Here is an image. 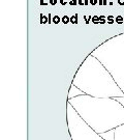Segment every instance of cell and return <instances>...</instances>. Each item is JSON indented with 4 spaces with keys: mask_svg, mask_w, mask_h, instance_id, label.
Wrapping results in <instances>:
<instances>
[{
    "mask_svg": "<svg viewBox=\"0 0 124 140\" xmlns=\"http://www.w3.org/2000/svg\"><path fill=\"white\" fill-rule=\"evenodd\" d=\"M39 22H40V24H41V25H44V24H47V23H49V18L41 14V15H40V20H39Z\"/></svg>",
    "mask_w": 124,
    "mask_h": 140,
    "instance_id": "obj_1",
    "label": "cell"
},
{
    "mask_svg": "<svg viewBox=\"0 0 124 140\" xmlns=\"http://www.w3.org/2000/svg\"><path fill=\"white\" fill-rule=\"evenodd\" d=\"M70 23L74 25H77L79 23V20H78V15L75 14V15H74L72 17H70Z\"/></svg>",
    "mask_w": 124,
    "mask_h": 140,
    "instance_id": "obj_2",
    "label": "cell"
},
{
    "mask_svg": "<svg viewBox=\"0 0 124 140\" xmlns=\"http://www.w3.org/2000/svg\"><path fill=\"white\" fill-rule=\"evenodd\" d=\"M115 22L117 23V24H124V18H123V16H117L116 17V19H115Z\"/></svg>",
    "mask_w": 124,
    "mask_h": 140,
    "instance_id": "obj_3",
    "label": "cell"
},
{
    "mask_svg": "<svg viewBox=\"0 0 124 140\" xmlns=\"http://www.w3.org/2000/svg\"><path fill=\"white\" fill-rule=\"evenodd\" d=\"M61 21H62V19H60V17H58V16H54V17H53V23H54V24L58 25Z\"/></svg>",
    "mask_w": 124,
    "mask_h": 140,
    "instance_id": "obj_4",
    "label": "cell"
},
{
    "mask_svg": "<svg viewBox=\"0 0 124 140\" xmlns=\"http://www.w3.org/2000/svg\"><path fill=\"white\" fill-rule=\"evenodd\" d=\"M70 22V17H67V16H63L62 17V23L63 24H68V23Z\"/></svg>",
    "mask_w": 124,
    "mask_h": 140,
    "instance_id": "obj_5",
    "label": "cell"
},
{
    "mask_svg": "<svg viewBox=\"0 0 124 140\" xmlns=\"http://www.w3.org/2000/svg\"><path fill=\"white\" fill-rule=\"evenodd\" d=\"M106 23L108 24H114L115 23V19L113 16H108V19H106Z\"/></svg>",
    "mask_w": 124,
    "mask_h": 140,
    "instance_id": "obj_6",
    "label": "cell"
},
{
    "mask_svg": "<svg viewBox=\"0 0 124 140\" xmlns=\"http://www.w3.org/2000/svg\"><path fill=\"white\" fill-rule=\"evenodd\" d=\"M92 23H94V24H96L98 25L99 24V17L98 16H94V17H92Z\"/></svg>",
    "mask_w": 124,
    "mask_h": 140,
    "instance_id": "obj_7",
    "label": "cell"
},
{
    "mask_svg": "<svg viewBox=\"0 0 124 140\" xmlns=\"http://www.w3.org/2000/svg\"><path fill=\"white\" fill-rule=\"evenodd\" d=\"M106 20L105 16H99V24H106Z\"/></svg>",
    "mask_w": 124,
    "mask_h": 140,
    "instance_id": "obj_8",
    "label": "cell"
},
{
    "mask_svg": "<svg viewBox=\"0 0 124 140\" xmlns=\"http://www.w3.org/2000/svg\"><path fill=\"white\" fill-rule=\"evenodd\" d=\"M68 4L69 5H72V6H74V5H77L78 4V0H69Z\"/></svg>",
    "mask_w": 124,
    "mask_h": 140,
    "instance_id": "obj_9",
    "label": "cell"
},
{
    "mask_svg": "<svg viewBox=\"0 0 124 140\" xmlns=\"http://www.w3.org/2000/svg\"><path fill=\"white\" fill-rule=\"evenodd\" d=\"M49 3H50L51 5H56V4L58 3V0H50Z\"/></svg>",
    "mask_w": 124,
    "mask_h": 140,
    "instance_id": "obj_10",
    "label": "cell"
},
{
    "mask_svg": "<svg viewBox=\"0 0 124 140\" xmlns=\"http://www.w3.org/2000/svg\"><path fill=\"white\" fill-rule=\"evenodd\" d=\"M59 2H60L61 5H66L67 3H68V1H67V0H59Z\"/></svg>",
    "mask_w": 124,
    "mask_h": 140,
    "instance_id": "obj_11",
    "label": "cell"
},
{
    "mask_svg": "<svg viewBox=\"0 0 124 140\" xmlns=\"http://www.w3.org/2000/svg\"><path fill=\"white\" fill-rule=\"evenodd\" d=\"M98 3V0H90V4L91 5H96Z\"/></svg>",
    "mask_w": 124,
    "mask_h": 140,
    "instance_id": "obj_12",
    "label": "cell"
},
{
    "mask_svg": "<svg viewBox=\"0 0 124 140\" xmlns=\"http://www.w3.org/2000/svg\"><path fill=\"white\" fill-rule=\"evenodd\" d=\"M117 2L119 5H124V0H117Z\"/></svg>",
    "mask_w": 124,
    "mask_h": 140,
    "instance_id": "obj_13",
    "label": "cell"
},
{
    "mask_svg": "<svg viewBox=\"0 0 124 140\" xmlns=\"http://www.w3.org/2000/svg\"><path fill=\"white\" fill-rule=\"evenodd\" d=\"M78 4L79 5H84V0H78Z\"/></svg>",
    "mask_w": 124,
    "mask_h": 140,
    "instance_id": "obj_14",
    "label": "cell"
},
{
    "mask_svg": "<svg viewBox=\"0 0 124 140\" xmlns=\"http://www.w3.org/2000/svg\"><path fill=\"white\" fill-rule=\"evenodd\" d=\"M90 4V0H84V5H88Z\"/></svg>",
    "mask_w": 124,
    "mask_h": 140,
    "instance_id": "obj_15",
    "label": "cell"
},
{
    "mask_svg": "<svg viewBox=\"0 0 124 140\" xmlns=\"http://www.w3.org/2000/svg\"><path fill=\"white\" fill-rule=\"evenodd\" d=\"M51 17H52V16H51V14H49V15H48V18H49V24H50L51 22H53V20H52V18H51Z\"/></svg>",
    "mask_w": 124,
    "mask_h": 140,
    "instance_id": "obj_16",
    "label": "cell"
},
{
    "mask_svg": "<svg viewBox=\"0 0 124 140\" xmlns=\"http://www.w3.org/2000/svg\"><path fill=\"white\" fill-rule=\"evenodd\" d=\"M40 4H41V5H48L49 3H47V2H44V0H40Z\"/></svg>",
    "mask_w": 124,
    "mask_h": 140,
    "instance_id": "obj_17",
    "label": "cell"
},
{
    "mask_svg": "<svg viewBox=\"0 0 124 140\" xmlns=\"http://www.w3.org/2000/svg\"><path fill=\"white\" fill-rule=\"evenodd\" d=\"M98 3L99 5H103V0H98Z\"/></svg>",
    "mask_w": 124,
    "mask_h": 140,
    "instance_id": "obj_18",
    "label": "cell"
},
{
    "mask_svg": "<svg viewBox=\"0 0 124 140\" xmlns=\"http://www.w3.org/2000/svg\"><path fill=\"white\" fill-rule=\"evenodd\" d=\"M103 5H108V0H103Z\"/></svg>",
    "mask_w": 124,
    "mask_h": 140,
    "instance_id": "obj_19",
    "label": "cell"
}]
</instances>
